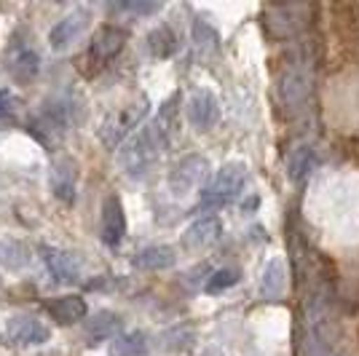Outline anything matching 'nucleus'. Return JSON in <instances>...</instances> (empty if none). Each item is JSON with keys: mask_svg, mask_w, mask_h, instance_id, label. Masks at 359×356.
Segmentation results:
<instances>
[{"mask_svg": "<svg viewBox=\"0 0 359 356\" xmlns=\"http://www.w3.org/2000/svg\"><path fill=\"white\" fill-rule=\"evenodd\" d=\"M311 94H314V64L306 54H300L282 70L279 102L285 107V113L295 116L300 110H306V104L311 102Z\"/></svg>", "mask_w": 359, "mask_h": 356, "instance_id": "3", "label": "nucleus"}, {"mask_svg": "<svg viewBox=\"0 0 359 356\" xmlns=\"http://www.w3.org/2000/svg\"><path fill=\"white\" fill-rule=\"evenodd\" d=\"M303 327H306V343H303L306 356H344L335 295L325 273H316L311 289L306 295Z\"/></svg>", "mask_w": 359, "mask_h": 356, "instance_id": "1", "label": "nucleus"}, {"mask_svg": "<svg viewBox=\"0 0 359 356\" xmlns=\"http://www.w3.org/2000/svg\"><path fill=\"white\" fill-rule=\"evenodd\" d=\"M19 110V97L11 89H0V121H8Z\"/></svg>", "mask_w": 359, "mask_h": 356, "instance_id": "28", "label": "nucleus"}, {"mask_svg": "<svg viewBox=\"0 0 359 356\" xmlns=\"http://www.w3.org/2000/svg\"><path fill=\"white\" fill-rule=\"evenodd\" d=\"M6 335L16 345H43L48 341V329L35 316H11L6 324Z\"/></svg>", "mask_w": 359, "mask_h": 356, "instance_id": "17", "label": "nucleus"}, {"mask_svg": "<svg viewBox=\"0 0 359 356\" xmlns=\"http://www.w3.org/2000/svg\"><path fill=\"white\" fill-rule=\"evenodd\" d=\"M118 329H121V316H118V313L100 311V313H94L89 322H86V341H89V343L113 341Z\"/></svg>", "mask_w": 359, "mask_h": 356, "instance_id": "22", "label": "nucleus"}, {"mask_svg": "<svg viewBox=\"0 0 359 356\" xmlns=\"http://www.w3.org/2000/svg\"><path fill=\"white\" fill-rule=\"evenodd\" d=\"M150 348L148 335L142 329H132L126 335H118L110 343V356H145Z\"/></svg>", "mask_w": 359, "mask_h": 356, "instance_id": "23", "label": "nucleus"}, {"mask_svg": "<svg viewBox=\"0 0 359 356\" xmlns=\"http://www.w3.org/2000/svg\"><path fill=\"white\" fill-rule=\"evenodd\" d=\"M220 118V102L210 89H198L188 100V121L198 132H210Z\"/></svg>", "mask_w": 359, "mask_h": 356, "instance_id": "13", "label": "nucleus"}, {"mask_svg": "<svg viewBox=\"0 0 359 356\" xmlns=\"http://www.w3.org/2000/svg\"><path fill=\"white\" fill-rule=\"evenodd\" d=\"M191 38H194V48L201 60H215L220 54V35L212 27L210 22L196 19L191 27Z\"/></svg>", "mask_w": 359, "mask_h": 356, "instance_id": "21", "label": "nucleus"}, {"mask_svg": "<svg viewBox=\"0 0 359 356\" xmlns=\"http://www.w3.org/2000/svg\"><path fill=\"white\" fill-rule=\"evenodd\" d=\"M191 343H194V327H188V324L175 327V329H169L164 335L166 351H185Z\"/></svg>", "mask_w": 359, "mask_h": 356, "instance_id": "27", "label": "nucleus"}, {"mask_svg": "<svg viewBox=\"0 0 359 356\" xmlns=\"http://www.w3.org/2000/svg\"><path fill=\"white\" fill-rule=\"evenodd\" d=\"M75 110H78V104H75L70 97L48 100L46 104H41V113H38L35 121L30 123V132L38 134V139L51 148L57 139H62L65 134L73 129Z\"/></svg>", "mask_w": 359, "mask_h": 356, "instance_id": "5", "label": "nucleus"}, {"mask_svg": "<svg viewBox=\"0 0 359 356\" xmlns=\"http://www.w3.org/2000/svg\"><path fill=\"white\" fill-rule=\"evenodd\" d=\"M169 113H172V102H166L161 116L148 126H142L135 137H129L118 150V166L129 179L148 177L156 169V163L161 161L169 145Z\"/></svg>", "mask_w": 359, "mask_h": 356, "instance_id": "2", "label": "nucleus"}, {"mask_svg": "<svg viewBox=\"0 0 359 356\" xmlns=\"http://www.w3.org/2000/svg\"><path fill=\"white\" fill-rule=\"evenodd\" d=\"M46 311L54 322L60 324H75L81 319H86V300L81 295H62V297H51L46 300Z\"/></svg>", "mask_w": 359, "mask_h": 356, "instance_id": "19", "label": "nucleus"}, {"mask_svg": "<svg viewBox=\"0 0 359 356\" xmlns=\"http://www.w3.org/2000/svg\"><path fill=\"white\" fill-rule=\"evenodd\" d=\"M316 166H319V150L314 142H298L287 153V177L295 185L309 182V177L316 172Z\"/></svg>", "mask_w": 359, "mask_h": 356, "instance_id": "12", "label": "nucleus"}, {"mask_svg": "<svg viewBox=\"0 0 359 356\" xmlns=\"http://www.w3.org/2000/svg\"><path fill=\"white\" fill-rule=\"evenodd\" d=\"M148 110H150V102L145 97L132 104H123L118 110H113V113L102 121V126H100V142H102L105 148H118L121 142L142 123V118L148 116Z\"/></svg>", "mask_w": 359, "mask_h": 356, "instance_id": "6", "label": "nucleus"}, {"mask_svg": "<svg viewBox=\"0 0 359 356\" xmlns=\"http://www.w3.org/2000/svg\"><path fill=\"white\" fill-rule=\"evenodd\" d=\"M233 284H239V271H233V268H220V271H215L207 284H204V292L207 295H220L225 289H231Z\"/></svg>", "mask_w": 359, "mask_h": 356, "instance_id": "26", "label": "nucleus"}, {"mask_svg": "<svg viewBox=\"0 0 359 356\" xmlns=\"http://www.w3.org/2000/svg\"><path fill=\"white\" fill-rule=\"evenodd\" d=\"M100 236L107 247H118L126 236V214L118 196H107L102 204V223H100Z\"/></svg>", "mask_w": 359, "mask_h": 356, "instance_id": "15", "label": "nucleus"}, {"mask_svg": "<svg viewBox=\"0 0 359 356\" xmlns=\"http://www.w3.org/2000/svg\"><path fill=\"white\" fill-rule=\"evenodd\" d=\"M118 11H126V14H156V11H161V3H118L116 6Z\"/></svg>", "mask_w": 359, "mask_h": 356, "instance_id": "29", "label": "nucleus"}, {"mask_svg": "<svg viewBox=\"0 0 359 356\" xmlns=\"http://www.w3.org/2000/svg\"><path fill=\"white\" fill-rule=\"evenodd\" d=\"M223 236V220L217 214H207V217H198L182 236V244L191 249V252H204L215 247Z\"/></svg>", "mask_w": 359, "mask_h": 356, "instance_id": "14", "label": "nucleus"}, {"mask_svg": "<svg viewBox=\"0 0 359 356\" xmlns=\"http://www.w3.org/2000/svg\"><path fill=\"white\" fill-rule=\"evenodd\" d=\"M89 8H73L70 14H65L51 27V32H48V43H51V48L54 51H67L70 46L83 35V30L89 27Z\"/></svg>", "mask_w": 359, "mask_h": 356, "instance_id": "11", "label": "nucleus"}, {"mask_svg": "<svg viewBox=\"0 0 359 356\" xmlns=\"http://www.w3.org/2000/svg\"><path fill=\"white\" fill-rule=\"evenodd\" d=\"M148 51L156 60H169L172 54H177V35L172 32V27H156L148 35Z\"/></svg>", "mask_w": 359, "mask_h": 356, "instance_id": "24", "label": "nucleus"}, {"mask_svg": "<svg viewBox=\"0 0 359 356\" xmlns=\"http://www.w3.org/2000/svg\"><path fill=\"white\" fill-rule=\"evenodd\" d=\"M48 185H51V193L62 204H73L75 193H78V161L73 156H60L57 161L51 163V172H48Z\"/></svg>", "mask_w": 359, "mask_h": 356, "instance_id": "10", "label": "nucleus"}, {"mask_svg": "<svg viewBox=\"0 0 359 356\" xmlns=\"http://www.w3.org/2000/svg\"><path fill=\"white\" fill-rule=\"evenodd\" d=\"M177 263V254L172 247L166 244H156V247H145L142 252L135 254L132 266L140 268V271H166Z\"/></svg>", "mask_w": 359, "mask_h": 356, "instance_id": "20", "label": "nucleus"}, {"mask_svg": "<svg viewBox=\"0 0 359 356\" xmlns=\"http://www.w3.org/2000/svg\"><path fill=\"white\" fill-rule=\"evenodd\" d=\"M0 263L8 268L30 266V249H27V244H22L16 238H0Z\"/></svg>", "mask_w": 359, "mask_h": 356, "instance_id": "25", "label": "nucleus"}, {"mask_svg": "<svg viewBox=\"0 0 359 356\" xmlns=\"http://www.w3.org/2000/svg\"><path fill=\"white\" fill-rule=\"evenodd\" d=\"M6 64L16 81H32L41 73V54H38V48L27 32H16V38L6 51Z\"/></svg>", "mask_w": 359, "mask_h": 356, "instance_id": "9", "label": "nucleus"}, {"mask_svg": "<svg viewBox=\"0 0 359 356\" xmlns=\"http://www.w3.org/2000/svg\"><path fill=\"white\" fill-rule=\"evenodd\" d=\"M207 177H210V161L198 153H191L172 166L166 182H169V191L177 198H182V196H191L194 191H198L207 182Z\"/></svg>", "mask_w": 359, "mask_h": 356, "instance_id": "7", "label": "nucleus"}, {"mask_svg": "<svg viewBox=\"0 0 359 356\" xmlns=\"http://www.w3.org/2000/svg\"><path fill=\"white\" fill-rule=\"evenodd\" d=\"M244 185H247V163L241 161L225 163L223 169L215 174V179L204 188L196 212H217V209L231 207L241 196Z\"/></svg>", "mask_w": 359, "mask_h": 356, "instance_id": "4", "label": "nucleus"}, {"mask_svg": "<svg viewBox=\"0 0 359 356\" xmlns=\"http://www.w3.org/2000/svg\"><path fill=\"white\" fill-rule=\"evenodd\" d=\"M41 257L57 284H75L81 279V266H78L75 254L57 249V247H41Z\"/></svg>", "mask_w": 359, "mask_h": 356, "instance_id": "16", "label": "nucleus"}, {"mask_svg": "<svg viewBox=\"0 0 359 356\" xmlns=\"http://www.w3.org/2000/svg\"><path fill=\"white\" fill-rule=\"evenodd\" d=\"M287 289V266L282 257H271L263 273H260V287L257 292L266 303H273V300H282Z\"/></svg>", "mask_w": 359, "mask_h": 356, "instance_id": "18", "label": "nucleus"}, {"mask_svg": "<svg viewBox=\"0 0 359 356\" xmlns=\"http://www.w3.org/2000/svg\"><path fill=\"white\" fill-rule=\"evenodd\" d=\"M126 41H129V32L123 30V27L105 25V27H100V30L94 32L83 62H89L91 70H100V67H105L107 62H113L118 57L121 51H123V46H126Z\"/></svg>", "mask_w": 359, "mask_h": 356, "instance_id": "8", "label": "nucleus"}]
</instances>
